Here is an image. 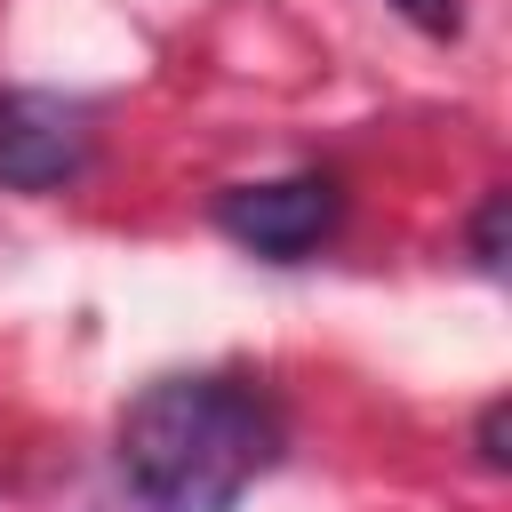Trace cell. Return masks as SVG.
<instances>
[{"label": "cell", "instance_id": "cell-1", "mask_svg": "<svg viewBox=\"0 0 512 512\" xmlns=\"http://www.w3.org/2000/svg\"><path fill=\"white\" fill-rule=\"evenodd\" d=\"M280 400L248 376H160L112 432L120 512H232L280 464Z\"/></svg>", "mask_w": 512, "mask_h": 512}, {"label": "cell", "instance_id": "cell-2", "mask_svg": "<svg viewBox=\"0 0 512 512\" xmlns=\"http://www.w3.org/2000/svg\"><path fill=\"white\" fill-rule=\"evenodd\" d=\"M336 208H344L336 176H264V184H232L216 200V232L264 264H296L336 232Z\"/></svg>", "mask_w": 512, "mask_h": 512}, {"label": "cell", "instance_id": "cell-3", "mask_svg": "<svg viewBox=\"0 0 512 512\" xmlns=\"http://www.w3.org/2000/svg\"><path fill=\"white\" fill-rule=\"evenodd\" d=\"M88 168V112L48 88L0 96V184L8 192H56Z\"/></svg>", "mask_w": 512, "mask_h": 512}, {"label": "cell", "instance_id": "cell-4", "mask_svg": "<svg viewBox=\"0 0 512 512\" xmlns=\"http://www.w3.org/2000/svg\"><path fill=\"white\" fill-rule=\"evenodd\" d=\"M472 256H480V272H504V192L480 200V216H472Z\"/></svg>", "mask_w": 512, "mask_h": 512}, {"label": "cell", "instance_id": "cell-5", "mask_svg": "<svg viewBox=\"0 0 512 512\" xmlns=\"http://www.w3.org/2000/svg\"><path fill=\"white\" fill-rule=\"evenodd\" d=\"M416 32H456V0H392Z\"/></svg>", "mask_w": 512, "mask_h": 512}, {"label": "cell", "instance_id": "cell-6", "mask_svg": "<svg viewBox=\"0 0 512 512\" xmlns=\"http://www.w3.org/2000/svg\"><path fill=\"white\" fill-rule=\"evenodd\" d=\"M480 456H488V464H504V400L480 416Z\"/></svg>", "mask_w": 512, "mask_h": 512}]
</instances>
